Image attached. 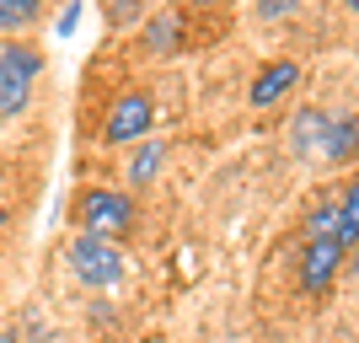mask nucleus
Returning a JSON list of instances; mask_svg holds the SVG:
<instances>
[{
	"label": "nucleus",
	"mask_w": 359,
	"mask_h": 343,
	"mask_svg": "<svg viewBox=\"0 0 359 343\" xmlns=\"http://www.w3.org/2000/svg\"><path fill=\"white\" fill-rule=\"evenodd\" d=\"M38 75H43V48L22 43V38H6V43H0V119L27 113Z\"/></svg>",
	"instance_id": "obj_1"
},
{
	"label": "nucleus",
	"mask_w": 359,
	"mask_h": 343,
	"mask_svg": "<svg viewBox=\"0 0 359 343\" xmlns=\"http://www.w3.org/2000/svg\"><path fill=\"white\" fill-rule=\"evenodd\" d=\"M75 225L81 236H102V241H118L135 231V194L123 188H86L75 199Z\"/></svg>",
	"instance_id": "obj_2"
},
{
	"label": "nucleus",
	"mask_w": 359,
	"mask_h": 343,
	"mask_svg": "<svg viewBox=\"0 0 359 343\" xmlns=\"http://www.w3.org/2000/svg\"><path fill=\"white\" fill-rule=\"evenodd\" d=\"M65 257H70V274L86 284V290H113V284H123V247L118 241L81 236V231H75Z\"/></svg>",
	"instance_id": "obj_3"
},
{
	"label": "nucleus",
	"mask_w": 359,
	"mask_h": 343,
	"mask_svg": "<svg viewBox=\"0 0 359 343\" xmlns=\"http://www.w3.org/2000/svg\"><path fill=\"white\" fill-rule=\"evenodd\" d=\"M150 129H156L150 91H123V97H113V107H107V119H102L107 145H140V140H150Z\"/></svg>",
	"instance_id": "obj_4"
},
{
	"label": "nucleus",
	"mask_w": 359,
	"mask_h": 343,
	"mask_svg": "<svg viewBox=\"0 0 359 343\" xmlns=\"http://www.w3.org/2000/svg\"><path fill=\"white\" fill-rule=\"evenodd\" d=\"M290 150H295V161H311V166H327V135H332V113L322 107H300L295 119H290Z\"/></svg>",
	"instance_id": "obj_5"
},
{
	"label": "nucleus",
	"mask_w": 359,
	"mask_h": 343,
	"mask_svg": "<svg viewBox=\"0 0 359 343\" xmlns=\"http://www.w3.org/2000/svg\"><path fill=\"white\" fill-rule=\"evenodd\" d=\"M344 241H306V247H300V269H295V279H300V290H306V295H322V290H327L332 279H338V269H344Z\"/></svg>",
	"instance_id": "obj_6"
},
{
	"label": "nucleus",
	"mask_w": 359,
	"mask_h": 343,
	"mask_svg": "<svg viewBox=\"0 0 359 343\" xmlns=\"http://www.w3.org/2000/svg\"><path fill=\"white\" fill-rule=\"evenodd\" d=\"M295 86H300V65H295V60H273V65H263V70L252 75L247 102H252L257 113H269V107H279Z\"/></svg>",
	"instance_id": "obj_7"
},
{
	"label": "nucleus",
	"mask_w": 359,
	"mask_h": 343,
	"mask_svg": "<svg viewBox=\"0 0 359 343\" xmlns=\"http://www.w3.org/2000/svg\"><path fill=\"white\" fill-rule=\"evenodd\" d=\"M182 32H188V22H182V11H150L145 16V32H140V38H145V48L150 54H177L182 48Z\"/></svg>",
	"instance_id": "obj_8"
},
{
	"label": "nucleus",
	"mask_w": 359,
	"mask_h": 343,
	"mask_svg": "<svg viewBox=\"0 0 359 343\" xmlns=\"http://www.w3.org/2000/svg\"><path fill=\"white\" fill-rule=\"evenodd\" d=\"M161 166H166V140H140L129 166H123V182L129 188H150V182L161 177Z\"/></svg>",
	"instance_id": "obj_9"
},
{
	"label": "nucleus",
	"mask_w": 359,
	"mask_h": 343,
	"mask_svg": "<svg viewBox=\"0 0 359 343\" xmlns=\"http://www.w3.org/2000/svg\"><path fill=\"white\" fill-rule=\"evenodd\" d=\"M359 156V113L348 119H332V135H327V166H348Z\"/></svg>",
	"instance_id": "obj_10"
},
{
	"label": "nucleus",
	"mask_w": 359,
	"mask_h": 343,
	"mask_svg": "<svg viewBox=\"0 0 359 343\" xmlns=\"http://www.w3.org/2000/svg\"><path fill=\"white\" fill-rule=\"evenodd\" d=\"M338 241H344V253L359 241V172L344 182V194H338Z\"/></svg>",
	"instance_id": "obj_11"
},
{
	"label": "nucleus",
	"mask_w": 359,
	"mask_h": 343,
	"mask_svg": "<svg viewBox=\"0 0 359 343\" xmlns=\"http://www.w3.org/2000/svg\"><path fill=\"white\" fill-rule=\"evenodd\" d=\"M327 236L338 241V199H327L306 215V241H327Z\"/></svg>",
	"instance_id": "obj_12"
},
{
	"label": "nucleus",
	"mask_w": 359,
	"mask_h": 343,
	"mask_svg": "<svg viewBox=\"0 0 359 343\" xmlns=\"http://www.w3.org/2000/svg\"><path fill=\"white\" fill-rule=\"evenodd\" d=\"M38 22V0H0V32H27Z\"/></svg>",
	"instance_id": "obj_13"
},
{
	"label": "nucleus",
	"mask_w": 359,
	"mask_h": 343,
	"mask_svg": "<svg viewBox=\"0 0 359 343\" xmlns=\"http://www.w3.org/2000/svg\"><path fill=\"white\" fill-rule=\"evenodd\" d=\"M295 11V0H263V6H257V16H263V22H273V16H290Z\"/></svg>",
	"instance_id": "obj_14"
},
{
	"label": "nucleus",
	"mask_w": 359,
	"mask_h": 343,
	"mask_svg": "<svg viewBox=\"0 0 359 343\" xmlns=\"http://www.w3.org/2000/svg\"><path fill=\"white\" fill-rule=\"evenodd\" d=\"M344 263H348V274H354V279H359V241H354V247H348V257H344Z\"/></svg>",
	"instance_id": "obj_15"
},
{
	"label": "nucleus",
	"mask_w": 359,
	"mask_h": 343,
	"mask_svg": "<svg viewBox=\"0 0 359 343\" xmlns=\"http://www.w3.org/2000/svg\"><path fill=\"white\" fill-rule=\"evenodd\" d=\"M0 343H16V332H0Z\"/></svg>",
	"instance_id": "obj_16"
},
{
	"label": "nucleus",
	"mask_w": 359,
	"mask_h": 343,
	"mask_svg": "<svg viewBox=\"0 0 359 343\" xmlns=\"http://www.w3.org/2000/svg\"><path fill=\"white\" fill-rule=\"evenodd\" d=\"M6 220H11V215H6V209H0V231H6Z\"/></svg>",
	"instance_id": "obj_17"
}]
</instances>
